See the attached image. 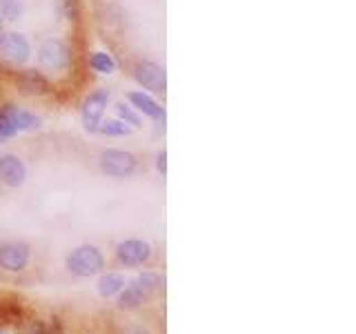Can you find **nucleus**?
<instances>
[{"label":"nucleus","instance_id":"24","mask_svg":"<svg viewBox=\"0 0 356 334\" xmlns=\"http://www.w3.org/2000/svg\"><path fill=\"white\" fill-rule=\"evenodd\" d=\"M0 74H3V70H0Z\"/></svg>","mask_w":356,"mask_h":334},{"label":"nucleus","instance_id":"21","mask_svg":"<svg viewBox=\"0 0 356 334\" xmlns=\"http://www.w3.org/2000/svg\"><path fill=\"white\" fill-rule=\"evenodd\" d=\"M165 161H167V152L163 150L159 156H156V170H159L161 174H165V172H167V163H165Z\"/></svg>","mask_w":356,"mask_h":334},{"label":"nucleus","instance_id":"12","mask_svg":"<svg viewBox=\"0 0 356 334\" xmlns=\"http://www.w3.org/2000/svg\"><path fill=\"white\" fill-rule=\"evenodd\" d=\"M16 134H20V127H18V105L3 103V105H0V143L14 138Z\"/></svg>","mask_w":356,"mask_h":334},{"label":"nucleus","instance_id":"11","mask_svg":"<svg viewBox=\"0 0 356 334\" xmlns=\"http://www.w3.org/2000/svg\"><path fill=\"white\" fill-rule=\"evenodd\" d=\"M125 103H129L145 118H152L156 122H165V107L152 94L143 92V89H131V92H127Z\"/></svg>","mask_w":356,"mask_h":334},{"label":"nucleus","instance_id":"15","mask_svg":"<svg viewBox=\"0 0 356 334\" xmlns=\"http://www.w3.org/2000/svg\"><path fill=\"white\" fill-rule=\"evenodd\" d=\"M27 14V5L25 0H0V18H3L5 25H14L20 22Z\"/></svg>","mask_w":356,"mask_h":334},{"label":"nucleus","instance_id":"8","mask_svg":"<svg viewBox=\"0 0 356 334\" xmlns=\"http://www.w3.org/2000/svg\"><path fill=\"white\" fill-rule=\"evenodd\" d=\"M152 256V245L140 239H127L116 245V259L125 267H138L147 263Z\"/></svg>","mask_w":356,"mask_h":334},{"label":"nucleus","instance_id":"20","mask_svg":"<svg viewBox=\"0 0 356 334\" xmlns=\"http://www.w3.org/2000/svg\"><path fill=\"white\" fill-rule=\"evenodd\" d=\"M134 281H136L149 296L156 294V292H161V289L165 287V276L159 274V272H143V274H138L136 278H134Z\"/></svg>","mask_w":356,"mask_h":334},{"label":"nucleus","instance_id":"10","mask_svg":"<svg viewBox=\"0 0 356 334\" xmlns=\"http://www.w3.org/2000/svg\"><path fill=\"white\" fill-rule=\"evenodd\" d=\"M27 181V165L18 154H0V183L16 189Z\"/></svg>","mask_w":356,"mask_h":334},{"label":"nucleus","instance_id":"7","mask_svg":"<svg viewBox=\"0 0 356 334\" xmlns=\"http://www.w3.org/2000/svg\"><path fill=\"white\" fill-rule=\"evenodd\" d=\"M111 103V92L107 87H98L94 92H89L87 98L83 100L81 107V122L85 132L89 134H98V125L100 120L105 118V111Z\"/></svg>","mask_w":356,"mask_h":334},{"label":"nucleus","instance_id":"17","mask_svg":"<svg viewBox=\"0 0 356 334\" xmlns=\"http://www.w3.org/2000/svg\"><path fill=\"white\" fill-rule=\"evenodd\" d=\"M114 111H116V118H120L125 125H129L131 129H140L143 127V116L138 114L136 109H134L129 103L125 100H120V103L114 105Z\"/></svg>","mask_w":356,"mask_h":334},{"label":"nucleus","instance_id":"1","mask_svg":"<svg viewBox=\"0 0 356 334\" xmlns=\"http://www.w3.org/2000/svg\"><path fill=\"white\" fill-rule=\"evenodd\" d=\"M36 61L44 74H67L74 65V47L60 36H47L36 49Z\"/></svg>","mask_w":356,"mask_h":334},{"label":"nucleus","instance_id":"19","mask_svg":"<svg viewBox=\"0 0 356 334\" xmlns=\"http://www.w3.org/2000/svg\"><path fill=\"white\" fill-rule=\"evenodd\" d=\"M122 287H125V278H122L120 274H105V276L98 281V294H100V296H105V299H109V296L118 294Z\"/></svg>","mask_w":356,"mask_h":334},{"label":"nucleus","instance_id":"18","mask_svg":"<svg viewBox=\"0 0 356 334\" xmlns=\"http://www.w3.org/2000/svg\"><path fill=\"white\" fill-rule=\"evenodd\" d=\"M81 0H56V14L65 22H76L81 18Z\"/></svg>","mask_w":356,"mask_h":334},{"label":"nucleus","instance_id":"2","mask_svg":"<svg viewBox=\"0 0 356 334\" xmlns=\"http://www.w3.org/2000/svg\"><path fill=\"white\" fill-rule=\"evenodd\" d=\"M33 56V45L22 31H5L0 36V63L22 70Z\"/></svg>","mask_w":356,"mask_h":334},{"label":"nucleus","instance_id":"9","mask_svg":"<svg viewBox=\"0 0 356 334\" xmlns=\"http://www.w3.org/2000/svg\"><path fill=\"white\" fill-rule=\"evenodd\" d=\"M31 261V250L29 245L11 241L0 245V267L5 272H22Z\"/></svg>","mask_w":356,"mask_h":334},{"label":"nucleus","instance_id":"14","mask_svg":"<svg viewBox=\"0 0 356 334\" xmlns=\"http://www.w3.org/2000/svg\"><path fill=\"white\" fill-rule=\"evenodd\" d=\"M87 65H89V70H92L94 74H100V76H111L116 72V61H114V56H111L109 51H103V49H98V51H92L87 56Z\"/></svg>","mask_w":356,"mask_h":334},{"label":"nucleus","instance_id":"16","mask_svg":"<svg viewBox=\"0 0 356 334\" xmlns=\"http://www.w3.org/2000/svg\"><path fill=\"white\" fill-rule=\"evenodd\" d=\"M98 134H103L107 138H120V136H129L131 134V127L125 125L120 118H103L98 125Z\"/></svg>","mask_w":356,"mask_h":334},{"label":"nucleus","instance_id":"4","mask_svg":"<svg viewBox=\"0 0 356 334\" xmlns=\"http://www.w3.org/2000/svg\"><path fill=\"white\" fill-rule=\"evenodd\" d=\"M98 167L109 178H129L138 170V159L127 150H103L98 154Z\"/></svg>","mask_w":356,"mask_h":334},{"label":"nucleus","instance_id":"3","mask_svg":"<svg viewBox=\"0 0 356 334\" xmlns=\"http://www.w3.org/2000/svg\"><path fill=\"white\" fill-rule=\"evenodd\" d=\"M129 76L136 81V85L147 92L152 96H163L165 89H167V74H165V67L147 61V58H138L129 65Z\"/></svg>","mask_w":356,"mask_h":334},{"label":"nucleus","instance_id":"13","mask_svg":"<svg viewBox=\"0 0 356 334\" xmlns=\"http://www.w3.org/2000/svg\"><path fill=\"white\" fill-rule=\"evenodd\" d=\"M118 294H120L118 296V305L122 310H136V308H140L145 301L149 299V294L145 292V289L136 281H131L127 287H122Z\"/></svg>","mask_w":356,"mask_h":334},{"label":"nucleus","instance_id":"6","mask_svg":"<svg viewBox=\"0 0 356 334\" xmlns=\"http://www.w3.org/2000/svg\"><path fill=\"white\" fill-rule=\"evenodd\" d=\"M105 267V256L96 245H78L67 254V270L76 276H94Z\"/></svg>","mask_w":356,"mask_h":334},{"label":"nucleus","instance_id":"23","mask_svg":"<svg viewBox=\"0 0 356 334\" xmlns=\"http://www.w3.org/2000/svg\"><path fill=\"white\" fill-rule=\"evenodd\" d=\"M0 334H7V332H5V330H3V328H0Z\"/></svg>","mask_w":356,"mask_h":334},{"label":"nucleus","instance_id":"5","mask_svg":"<svg viewBox=\"0 0 356 334\" xmlns=\"http://www.w3.org/2000/svg\"><path fill=\"white\" fill-rule=\"evenodd\" d=\"M11 83L18 89V94L29 96V98H42V96L54 94L51 78L40 70H33V67H25V70H20V72L18 70L11 72Z\"/></svg>","mask_w":356,"mask_h":334},{"label":"nucleus","instance_id":"22","mask_svg":"<svg viewBox=\"0 0 356 334\" xmlns=\"http://www.w3.org/2000/svg\"><path fill=\"white\" fill-rule=\"evenodd\" d=\"M5 31H7V25H5V22H3V18H0V36H3Z\"/></svg>","mask_w":356,"mask_h":334}]
</instances>
